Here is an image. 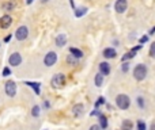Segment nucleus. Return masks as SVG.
I'll use <instances>...</instances> for the list:
<instances>
[{"label":"nucleus","instance_id":"obj_35","mask_svg":"<svg viewBox=\"0 0 155 130\" xmlns=\"http://www.w3.org/2000/svg\"><path fill=\"white\" fill-rule=\"evenodd\" d=\"M33 2H34V0H26V4H31Z\"/></svg>","mask_w":155,"mask_h":130},{"label":"nucleus","instance_id":"obj_6","mask_svg":"<svg viewBox=\"0 0 155 130\" xmlns=\"http://www.w3.org/2000/svg\"><path fill=\"white\" fill-rule=\"evenodd\" d=\"M56 61H57V54L54 52H49L45 56V59H44V64L46 66H53L56 64Z\"/></svg>","mask_w":155,"mask_h":130},{"label":"nucleus","instance_id":"obj_15","mask_svg":"<svg viewBox=\"0 0 155 130\" xmlns=\"http://www.w3.org/2000/svg\"><path fill=\"white\" fill-rule=\"evenodd\" d=\"M83 111H84V109H83V104H75L72 109V113L75 117H80V115L83 114Z\"/></svg>","mask_w":155,"mask_h":130},{"label":"nucleus","instance_id":"obj_11","mask_svg":"<svg viewBox=\"0 0 155 130\" xmlns=\"http://www.w3.org/2000/svg\"><path fill=\"white\" fill-rule=\"evenodd\" d=\"M67 43V35L65 34H59L56 37V45L59 46V48H63V46Z\"/></svg>","mask_w":155,"mask_h":130},{"label":"nucleus","instance_id":"obj_9","mask_svg":"<svg viewBox=\"0 0 155 130\" xmlns=\"http://www.w3.org/2000/svg\"><path fill=\"white\" fill-rule=\"evenodd\" d=\"M12 24V18H11L10 15H3L2 18H0V27L2 29H8V27Z\"/></svg>","mask_w":155,"mask_h":130},{"label":"nucleus","instance_id":"obj_24","mask_svg":"<svg viewBox=\"0 0 155 130\" xmlns=\"http://www.w3.org/2000/svg\"><path fill=\"white\" fill-rule=\"evenodd\" d=\"M11 75V69H10V66H5L4 69H3V76L4 77H8Z\"/></svg>","mask_w":155,"mask_h":130},{"label":"nucleus","instance_id":"obj_34","mask_svg":"<svg viewBox=\"0 0 155 130\" xmlns=\"http://www.w3.org/2000/svg\"><path fill=\"white\" fill-rule=\"evenodd\" d=\"M44 106H45L46 109H49V102H45V103H44Z\"/></svg>","mask_w":155,"mask_h":130},{"label":"nucleus","instance_id":"obj_31","mask_svg":"<svg viewBox=\"0 0 155 130\" xmlns=\"http://www.w3.org/2000/svg\"><path fill=\"white\" fill-rule=\"evenodd\" d=\"M90 130H102V128H101L99 125H93V126L90 128Z\"/></svg>","mask_w":155,"mask_h":130},{"label":"nucleus","instance_id":"obj_30","mask_svg":"<svg viewBox=\"0 0 155 130\" xmlns=\"http://www.w3.org/2000/svg\"><path fill=\"white\" fill-rule=\"evenodd\" d=\"M147 41H148V37H147V35H143V37L140 38V43H144V42H147Z\"/></svg>","mask_w":155,"mask_h":130},{"label":"nucleus","instance_id":"obj_18","mask_svg":"<svg viewBox=\"0 0 155 130\" xmlns=\"http://www.w3.org/2000/svg\"><path fill=\"white\" fill-rule=\"evenodd\" d=\"M99 126H101L102 129L107 128V118L105 117L104 114H99Z\"/></svg>","mask_w":155,"mask_h":130},{"label":"nucleus","instance_id":"obj_26","mask_svg":"<svg viewBox=\"0 0 155 130\" xmlns=\"http://www.w3.org/2000/svg\"><path fill=\"white\" fill-rule=\"evenodd\" d=\"M150 56L155 57V42H153L151 43V46H150Z\"/></svg>","mask_w":155,"mask_h":130},{"label":"nucleus","instance_id":"obj_12","mask_svg":"<svg viewBox=\"0 0 155 130\" xmlns=\"http://www.w3.org/2000/svg\"><path fill=\"white\" fill-rule=\"evenodd\" d=\"M25 84L29 85V87H31L33 90H34V92L37 94V95H40V94H41V90H40L41 84H40V83H35V81H25Z\"/></svg>","mask_w":155,"mask_h":130},{"label":"nucleus","instance_id":"obj_28","mask_svg":"<svg viewBox=\"0 0 155 130\" xmlns=\"http://www.w3.org/2000/svg\"><path fill=\"white\" fill-rule=\"evenodd\" d=\"M128 69H129V64H128V62L123 64V66H121V71H123V72H128Z\"/></svg>","mask_w":155,"mask_h":130},{"label":"nucleus","instance_id":"obj_1","mask_svg":"<svg viewBox=\"0 0 155 130\" xmlns=\"http://www.w3.org/2000/svg\"><path fill=\"white\" fill-rule=\"evenodd\" d=\"M116 104H117L118 109L127 110L131 106V99H129V96L125 95V94H120V95H117V98H116Z\"/></svg>","mask_w":155,"mask_h":130},{"label":"nucleus","instance_id":"obj_32","mask_svg":"<svg viewBox=\"0 0 155 130\" xmlns=\"http://www.w3.org/2000/svg\"><path fill=\"white\" fill-rule=\"evenodd\" d=\"M11 41V35H7V37L4 38V42H10Z\"/></svg>","mask_w":155,"mask_h":130},{"label":"nucleus","instance_id":"obj_21","mask_svg":"<svg viewBox=\"0 0 155 130\" xmlns=\"http://www.w3.org/2000/svg\"><path fill=\"white\" fill-rule=\"evenodd\" d=\"M102 83H104V75L102 73L95 75V85L97 87H102Z\"/></svg>","mask_w":155,"mask_h":130},{"label":"nucleus","instance_id":"obj_20","mask_svg":"<svg viewBox=\"0 0 155 130\" xmlns=\"http://www.w3.org/2000/svg\"><path fill=\"white\" fill-rule=\"evenodd\" d=\"M70 53L74 54V56L78 57V59H82V56H83V52L80 50V49H76V48H71L70 49Z\"/></svg>","mask_w":155,"mask_h":130},{"label":"nucleus","instance_id":"obj_2","mask_svg":"<svg viewBox=\"0 0 155 130\" xmlns=\"http://www.w3.org/2000/svg\"><path fill=\"white\" fill-rule=\"evenodd\" d=\"M147 76V66L143 65V64H139L135 66L134 69V77L137 80V81H142V80L146 79Z\"/></svg>","mask_w":155,"mask_h":130},{"label":"nucleus","instance_id":"obj_22","mask_svg":"<svg viewBox=\"0 0 155 130\" xmlns=\"http://www.w3.org/2000/svg\"><path fill=\"white\" fill-rule=\"evenodd\" d=\"M86 12H87V8L82 7V8H79V10H75V16L76 18H80V16H83Z\"/></svg>","mask_w":155,"mask_h":130},{"label":"nucleus","instance_id":"obj_25","mask_svg":"<svg viewBox=\"0 0 155 130\" xmlns=\"http://www.w3.org/2000/svg\"><path fill=\"white\" fill-rule=\"evenodd\" d=\"M137 130H146V123L143 121H137Z\"/></svg>","mask_w":155,"mask_h":130},{"label":"nucleus","instance_id":"obj_33","mask_svg":"<svg viewBox=\"0 0 155 130\" xmlns=\"http://www.w3.org/2000/svg\"><path fill=\"white\" fill-rule=\"evenodd\" d=\"M150 130H155V122L151 123V128H150Z\"/></svg>","mask_w":155,"mask_h":130},{"label":"nucleus","instance_id":"obj_36","mask_svg":"<svg viewBox=\"0 0 155 130\" xmlns=\"http://www.w3.org/2000/svg\"><path fill=\"white\" fill-rule=\"evenodd\" d=\"M154 33H155V26L153 27V29H151V31H150V34H154Z\"/></svg>","mask_w":155,"mask_h":130},{"label":"nucleus","instance_id":"obj_23","mask_svg":"<svg viewBox=\"0 0 155 130\" xmlns=\"http://www.w3.org/2000/svg\"><path fill=\"white\" fill-rule=\"evenodd\" d=\"M31 115L33 117H38L40 115V106H34L31 109Z\"/></svg>","mask_w":155,"mask_h":130},{"label":"nucleus","instance_id":"obj_4","mask_svg":"<svg viewBox=\"0 0 155 130\" xmlns=\"http://www.w3.org/2000/svg\"><path fill=\"white\" fill-rule=\"evenodd\" d=\"M15 37L18 41H25L27 37H29V29L26 26H21L16 29L15 31Z\"/></svg>","mask_w":155,"mask_h":130},{"label":"nucleus","instance_id":"obj_17","mask_svg":"<svg viewBox=\"0 0 155 130\" xmlns=\"http://www.w3.org/2000/svg\"><path fill=\"white\" fill-rule=\"evenodd\" d=\"M136 52H137V50H135V49H132L131 52H128V53H125L123 57H121V61L124 62V61H127V60H131L132 57H135V54H136Z\"/></svg>","mask_w":155,"mask_h":130},{"label":"nucleus","instance_id":"obj_10","mask_svg":"<svg viewBox=\"0 0 155 130\" xmlns=\"http://www.w3.org/2000/svg\"><path fill=\"white\" fill-rule=\"evenodd\" d=\"M99 73H102L104 76H107L110 73V65L107 62H101L99 64Z\"/></svg>","mask_w":155,"mask_h":130},{"label":"nucleus","instance_id":"obj_38","mask_svg":"<svg viewBox=\"0 0 155 130\" xmlns=\"http://www.w3.org/2000/svg\"><path fill=\"white\" fill-rule=\"evenodd\" d=\"M41 2H42V3H46V2H49V0H41Z\"/></svg>","mask_w":155,"mask_h":130},{"label":"nucleus","instance_id":"obj_19","mask_svg":"<svg viewBox=\"0 0 155 130\" xmlns=\"http://www.w3.org/2000/svg\"><path fill=\"white\" fill-rule=\"evenodd\" d=\"M78 57H75L74 54H68V57H67V62L70 65H72V66H75V65H78Z\"/></svg>","mask_w":155,"mask_h":130},{"label":"nucleus","instance_id":"obj_14","mask_svg":"<svg viewBox=\"0 0 155 130\" xmlns=\"http://www.w3.org/2000/svg\"><path fill=\"white\" fill-rule=\"evenodd\" d=\"M102 54H104L105 59H114L116 57V50L113 48H107V49H105Z\"/></svg>","mask_w":155,"mask_h":130},{"label":"nucleus","instance_id":"obj_5","mask_svg":"<svg viewBox=\"0 0 155 130\" xmlns=\"http://www.w3.org/2000/svg\"><path fill=\"white\" fill-rule=\"evenodd\" d=\"M4 91H5V94H7L10 98H14V96L16 95V84L12 81V80H10V81L5 83Z\"/></svg>","mask_w":155,"mask_h":130},{"label":"nucleus","instance_id":"obj_37","mask_svg":"<svg viewBox=\"0 0 155 130\" xmlns=\"http://www.w3.org/2000/svg\"><path fill=\"white\" fill-rule=\"evenodd\" d=\"M70 3H71V5H72V8H75V4H74V0H70Z\"/></svg>","mask_w":155,"mask_h":130},{"label":"nucleus","instance_id":"obj_8","mask_svg":"<svg viewBox=\"0 0 155 130\" xmlns=\"http://www.w3.org/2000/svg\"><path fill=\"white\" fill-rule=\"evenodd\" d=\"M21 62H22V56H21V53H18V52L12 53L10 56V59H8V64L11 66H18V65H21Z\"/></svg>","mask_w":155,"mask_h":130},{"label":"nucleus","instance_id":"obj_13","mask_svg":"<svg viewBox=\"0 0 155 130\" xmlns=\"http://www.w3.org/2000/svg\"><path fill=\"white\" fill-rule=\"evenodd\" d=\"M14 8H15V3L14 2H5L2 4V10L5 11V12H10V11H12Z\"/></svg>","mask_w":155,"mask_h":130},{"label":"nucleus","instance_id":"obj_27","mask_svg":"<svg viewBox=\"0 0 155 130\" xmlns=\"http://www.w3.org/2000/svg\"><path fill=\"white\" fill-rule=\"evenodd\" d=\"M137 104H139L140 109H144V102H143L142 96H139V98H137Z\"/></svg>","mask_w":155,"mask_h":130},{"label":"nucleus","instance_id":"obj_29","mask_svg":"<svg viewBox=\"0 0 155 130\" xmlns=\"http://www.w3.org/2000/svg\"><path fill=\"white\" fill-rule=\"evenodd\" d=\"M104 103H105V99L104 98H99L98 102L95 103V107H99V104H104Z\"/></svg>","mask_w":155,"mask_h":130},{"label":"nucleus","instance_id":"obj_7","mask_svg":"<svg viewBox=\"0 0 155 130\" xmlns=\"http://www.w3.org/2000/svg\"><path fill=\"white\" fill-rule=\"evenodd\" d=\"M127 8H128V2H127V0H117V2L114 3V10H116V12L124 14V12L127 11Z\"/></svg>","mask_w":155,"mask_h":130},{"label":"nucleus","instance_id":"obj_3","mask_svg":"<svg viewBox=\"0 0 155 130\" xmlns=\"http://www.w3.org/2000/svg\"><path fill=\"white\" fill-rule=\"evenodd\" d=\"M52 87L54 88H61L64 87L65 84V76L63 73H56L53 77H52Z\"/></svg>","mask_w":155,"mask_h":130},{"label":"nucleus","instance_id":"obj_16","mask_svg":"<svg viewBox=\"0 0 155 130\" xmlns=\"http://www.w3.org/2000/svg\"><path fill=\"white\" fill-rule=\"evenodd\" d=\"M134 129V122L129 119H125L121 123V130H132Z\"/></svg>","mask_w":155,"mask_h":130}]
</instances>
